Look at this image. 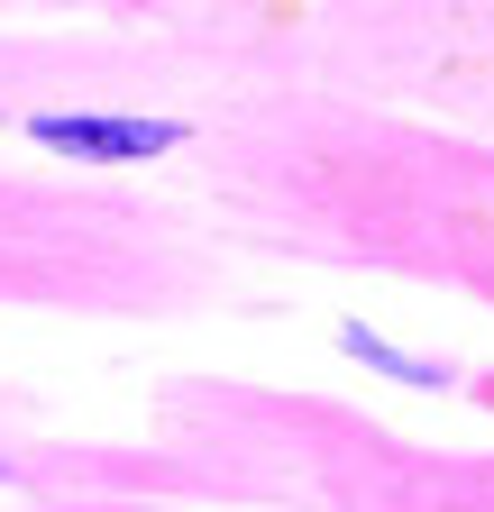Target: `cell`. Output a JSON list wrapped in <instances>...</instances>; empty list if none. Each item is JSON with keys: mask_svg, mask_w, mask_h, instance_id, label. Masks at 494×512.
<instances>
[{"mask_svg": "<svg viewBox=\"0 0 494 512\" xmlns=\"http://www.w3.org/2000/svg\"><path fill=\"white\" fill-rule=\"evenodd\" d=\"M37 138H46L55 156H83V165H129V156L174 147L183 128H174V119H65V110H46Z\"/></svg>", "mask_w": 494, "mask_h": 512, "instance_id": "1", "label": "cell"}, {"mask_svg": "<svg viewBox=\"0 0 494 512\" xmlns=\"http://www.w3.org/2000/svg\"><path fill=\"white\" fill-rule=\"evenodd\" d=\"M339 348L366 357L376 375H394V384H440V366H421V357H403V348H385V339H366V330H339Z\"/></svg>", "mask_w": 494, "mask_h": 512, "instance_id": "2", "label": "cell"}]
</instances>
